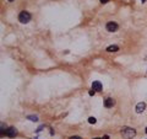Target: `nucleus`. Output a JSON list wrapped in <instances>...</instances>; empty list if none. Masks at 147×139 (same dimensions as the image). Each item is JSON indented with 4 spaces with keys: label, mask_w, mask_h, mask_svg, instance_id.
I'll use <instances>...</instances> for the list:
<instances>
[{
    "label": "nucleus",
    "mask_w": 147,
    "mask_h": 139,
    "mask_svg": "<svg viewBox=\"0 0 147 139\" xmlns=\"http://www.w3.org/2000/svg\"><path fill=\"white\" fill-rule=\"evenodd\" d=\"M119 51V47L115 45H113V46H109L107 48V52H118Z\"/></svg>",
    "instance_id": "obj_8"
},
{
    "label": "nucleus",
    "mask_w": 147,
    "mask_h": 139,
    "mask_svg": "<svg viewBox=\"0 0 147 139\" xmlns=\"http://www.w3.org/2000/svg\"><path fill=\"white\" fill-rule=\"evenodd\" d=\"M9 1H14V0H9Z\"/></svg>",
    "instance_id": "obj_18"
},
{
    "label": "nucleus",
    "mask_w": 147,
    "mask_h": 139,
    "mask_svg": "<svg viewBox=\"0 0 147 139\" xmlns=\"http://www.w3.org/2000/svg\"><path fill=\"white\" fill-rule=\"evenodd\" d=\"M121 135H123V138H125V139H132L136 135V131L134 128L124 127L123 129H121Z\"/></svg>",
    "instance_id": "obj_1"
},
{
    "label": "nucleus",
    "mask_w": 147,
    "mask_h": 139,
    "mask_svg": "<svg viewBox=\"0 0 147 139\" xmlns=\"http://www.w3.org/2000/svg\"><path fill=\"white\" fill-rule=\"evenodd\" d=\"M114 105H115V101H114L111 97H108V98L104 100V106L107 107V108H110V107H113Z\"/></svg>",
    "instance_id": "obj_5"
},
{
    "label": "nucleus",
    "mask_w": 147,
    "mask_h": 139,
    "mask_svg": "<svg viewBox=\"0 0 147 139\" xmlns=\"http://www.w3.org/2000/svg\"><path fill=\"white\" fill-rule=\"evenodd\" d=\"M90 95H91V96H93V95H95V90H92V91H90Z\"/></svg>",
    "instance_id": "obj_13"
},
{
    "label": "nucleus",
    "mask_w": 147,
    "mask_h": 139,
    "mask_svg": "<svg viewBox=\"0 0 147 139\" xmlns=\"http://www.w3.org/2000/svg\"><path fill=\"white\" fill-rule=\"evenodd\" d=\"M141 1H142V3H145V0H141Z\"/></svg>",
    "instance_id": "obj_16"
},
{
    "label": "nucleus",
    "mask_w": 147,
    "mask_h": 139,
    "mask_svg": "<svg viewBox=\"0 0 147 139\" xmlns=\"http://www.w3.org/2000/svg\"><path fill=\"white\" fill-rule=\"evenodd\" d=\"M145 108H146V103L145 102H139L136 105V112L137 113H142L143 111H145Z\"/></svg>",
    "instance_id": "obj_7"
},
{
    "label": "nucleus",
    "mask_w": 147,
    "mask_h": 139,
    "mask_svg": "<svg viewBox=\"0 0 147 139\" xmlns=\"http://www.w3.org/2000/svg\"><path fill=\"white\" fill-rule=\"evenodd\" d=\"M96 122H97V119H96L95 117H90V118H88V123H91V124H95Z\"/></svg>",
    "instance_id": "obj_10"
},
{
    "label": "nucleus",
    "mask_w": 147,
    "mask_h": 139,
    "mask_svg": "<svg viewBox=\"0 0 147 139\" xmlns=\"http://www.w3.org/2000/svg\"><path fill=\"white\" fill-rule=\"evenodd\" d=\"M118 29H119V26L115 22H108L107 24V31H109V32H115Z\"/></svg>",
    "instance_id": "obj_4"
},
{
    "label": "nucleus",
    "mask_w": 147,
    "mask_h": 139,
    "mask_svg": "<svg viewBox=\"0 0 147 139\" xmlns=\"http://www.w3.org/2000/svg\"><path fill=\"white\" fill-rule=\"evenodd\" d=\"M93 139H103V138H93Z\"/></svg>",
    "instance_id": "obj_15"
},
{
    "label": "nucleus",
    "mask_w": 147,
    "mask_h": 139,
    "mask_svg": "<svg viewBox=\"0 0 147 139\" xmlns=\"http://www.w3.org/2000/svg\"><path fill=\"white\" fill-rule=\"evenodd\" d=\"M19 21L21 24H28L31 21V14L28 11H21L19 15Z\"/></svg>",
    "instance_id": "obj_2"
},
{
    "label": "nucleus",
    "mask_w": 147,
    "mask_h": 139,
    "mask_svg": "<svg viewBox=\"0 0 147 139\" xmlns=\"http://www.w3.org/2000/svg\"><path fill=\"white\" fill-rule=\"evenodd\" d=\"M5 135L9 137V138H15L16 135H17V129L15 127H10L8 128L6 131H5Z\"/></svg>",
    "instance_id": "obj_3"
},
{
    "label": "nucleus",
    "mask_w": 147,
    "mask_h": 139,
    "mask_svg": "<svg viewBox=\"0 0 147 139\" xmlns=\"http://www.w3.org/2000/svg\"><path fill=\"white\" fill-rule=\"evenodd\" d=\"M70 139H81V138H80V137H76V135H75V137H71Z\"/></svg>",
    "instance_id": "obj_14"
},
{
    "label": "nucleus",
    "mask_w": 147,
    "mask_h": 139,
    "mask_svg": "<svg viewBox=\"0 0 147 139\" xmlns=\"http://www.w3.org/2000/svg\"><path fill=\"white\" fill-rule=\"evenodd\" d=\"M145 132H146V133H147V128H146V131H145Z\"/></svg>",
    "instance_id": "obj_17"
},
{
    "label": "nucleus",
    "mask_w": 147,
    "mask_h": 139,
    "mask_svg": "<svg viewBox=\"0 0 147 139\" xmlns=\"http://www.w3.org/2000/svg\"><path fill=\"white\" fill-rule=\"evenodd\" d=\"M108 1H109V0H101V3H102V4H107Z\"/></svg>",
    "instance_id": "obj_11"
},
{
    "label": "nucleus",
    "mask_w": 147,
    "mask_h": 139,
    "mask_svg": "<svg viewBox=\"0 0 147 139\" xmlns=\"http://www.w3.org/2000/svg\"><path fill=\"white\" fill-rule=\"evenodd\" d=\"M27 118L30 119V121H32V122H37V121H38V117H37V116H27Z\"/></svg>",
    "instance_id": "obj_9"
},
{
    "label": "nucleus",
    "mask_w": 147,
    "mask_h": 139,
    "mask_svg": "<svg viewBox=\"0 0 147 139\" xmlns=\"http://www.w3.org/2000/svg\"><path fill=\"white\" fill-rule=\"evenodd\" d=\"M92 90L95 91H102V84H101V81H93L92 82Z\"/></svg>",
    "instance_id": "obj_6"
},
{
    "label": "nucleus",
    "mask_w": 147,
    "mask_h": 139,
    "mask_svg": "<svg viewBox=\"0 0 147 139\" xmlns=\"http://www.w3.org/2000/svg\"><path fill=\"white\" fill-rule=\"evenodd\" d=\"M42 129H43V126H40V127L38 128V129H37V132H40V131H42Z\"/></svg>",
    "instance_id": "obj_12"
}]
</instances>
